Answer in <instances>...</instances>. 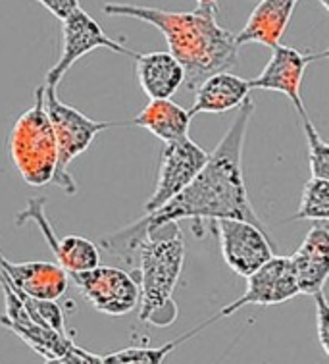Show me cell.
Returning <instances> with one entry per match:
<instances>
[{"instance_id":"6da1fadb","label":"cell","mask_w":329,"mask_h":364,"mask_svg":"<svg viewBox=\"0 0 329 364\" xmlns=\"http://www.w3.org/2000/svg\"><path fill=\"white\" fill-rule=\"evenodd\" d=\"M252 116L254 102L252 99H247L237 108V116L222 141L212 153H208V160L197 173V178L164 206L149 212L143 218L149 224H164L189 218L197 237L205 235V220H244L266 230L257 210L252 208L243 176L244 139Z\"/></svg>"},{"instance_id":"7a4b0ae2","label":"cell","mask_w":329,"mask_h":364,"mask_svg":"<svg viewBox=\"0 0 329 364\" xmlns=\"http://www.w3.org/2000/svg\"><path fill=\"white\" fill-rule=\"evenodd\" d=\"M100 247L133 266L139 287V320L168 328L178 320L176 285L185 264V239L179 222L149 224L145 218L106 235Z\"/></svg>"},{"instance_id":"3957f363","label":"cell","mask_w":329,"mask_h":364,"mask_svg":"<svg viewBox=\"0 0 329 364\" xmlns=\"http://www.w3.org/2000/svg\"><path fill=\"white\" fill-rule=\"evenodd\" d=\"M102 12L106 16L133 18L156 27L166 37L171 56L183 68V85L189 91H195L198 83L212 73L230 72L237 64L239 45L235 35L217 23L214 12H171L122 2L104 4Z\"/></svg>"},{"instance_id":"277c9868","label":"cell","mask_w":329,"mask_h":364,"mask_svg":"<svg viewBox=\"0 0 329 364\" xmlns=\"http://www.w3.org/2000/svg\"><path fill=\"white\" fill-rule=\"evenodd\" d=\"M8 151L16 170L29 187H45L54 179L58 149L45 110V85L35 89V105L14 122Z\"/></svg>"},{"instance_id":"5b68a950","label":"cell","mask_w":329,"mask_h":364,"mask_svg":"<svg viewBox=\"0 0 329 364\" xmlns=\"http://www.w3.org/2000/svg\"><path fill=\"white\" fill-rule=\"evenodd\" d=\"M45 110L53 124L56 149H58V166L54 173V183L66 193L75 195L77 183L70 172L68 166L80 154H83L91 146L92 139L104 129L122 126L118 122H97L80 112L77 108L66 105L58 99L54 87H45Z\"/></svg>"},{"instance_id":"8992f818","label":"cell","mask_w":329,"mask_h":364,"mask_svg":"<svg viewBox=\"0 0 329 364\" xmlns=\"http://www.w3.org/2000/svg\"><path fill=\"white\" fill-rule=\"evenodd\" d=\"M97 48H108V50L125 54L131 58L139 54L129 47H124L118 41H114L112 37H108L104 29L99 26V21L80 6L77 10H73L66 20H62V54L58 62L46 72L45 87L58 89L60 81L64 80V75L72 70L73 64Z\"/></svg>"},{"instance_id":"52a82bcc","label":"cell","mask_w":329,"mask_h":364,"mask_svg":"<svg viewBox=\"0 0 329 364\" xmlns=\"http://www.w3.org/2000/svg\"><path fill=\"white\" fill-rule=\"evenodd\" d=\"M95 311L108 316H125L139 305L137 282L129 272L114 266H95L91 270L68 274Z\"/></svg>"},{"instance_id":"ba28073f","label":"cell","mask_w":329,"mask_h":364,"mask_svg":"<svg viewBox=\"0 0 329 364\" xmlns=\"http://www.w3.org/2000/svg\"><path fill=\"white\" fill-rule=\"evenodd\" d=\"M329 56V50L322 53H303L295 47H287L277 43L271 47L270 62L264 66L258 77L249 80L250 89H262V91H277L284 93L293 102L295 110L301 118H306V106L303 100V80L306 68Z\"/></svg>"},{"instance_id":"9c48e42d","label":"cell","mask_w":329,"mask_h":364,"mask_svg":"<svg viewBox=\"0 0 329 364\" xmlns=\"http://www.w3.org/2000/svg\"><path fill=\"white\" fill-rule=\"evenodd\" d=\"M220 237V251L231 270L247 278L249 274L274 257L268 230L244 222L224 218L212 222Z\"/></svg>"},{"instance_id":"30bf717a","label":"cell","mask_w":329,"mask_h":364,"mask_svg":"<svg viewBox=\"0 0 329 364\" xmlns=\"http://www.w3.org/2000/svg\"><path fill=\"white\" fill-rule=\"evenodd\" d=\"M296 295H298V285H296L291 259L274 255L270 260H266L260 268L247 276V289L243 295L224 306L216 316H212V322L231 316L233 312L241 311L247 305H281Z\"/></svg>"},{"instance_id":"8fae6325","label":"cell","mask_w":329,"mask_h":364,"mask_svg":"<svg viewBox=\"0 0 329 364\" xmlns=\"http://www.w3.org/2000/svg\"><path fill=\"white\" fill-rule=\"evenodd\" d=\"M206 160H208V153L191 137L164 145L156 187L151 199L145 203V214L158 210L160 206H164L168 200L183 191L185 187L197 178V173L203 170Z\"/></svg>"},{"instance_id":"7c38bea8","label":"cell","mask_w":329,"mask_h":364,"mask_svg":"<svg viewBox=\"0 0 329 364\" xmlns=\"http://www.w3.org/2000/svg\"><path fill=\"white\" fill-rule=\"evenodd\" d=\"M27 222H35L41 230V235L50 247L56 264L66 272V274H75V272L91 270L100 264V251L89 239L81 235H66V237H56L50 220L45 212V199H29L23 210L16 214V225H26Z\"/></svg>"},{"instance_id":"4fadbf2b","label":"cell","mask_w":329,"mask_h":364,"mask_svg":"<svg viewBox=\"0 0 329 364\" xmlns=\"http://www.w3.org/2000/svg\"><path fill=\"white\" fill-rule=\"evenodd\" d=\"M0 289L4 293V314L0 316L2 328H6L14 336H18L23 343L29 345L45 360L60 357L72 347L73 339L70 336H62L58 331L37 324L33 318L27 314L26 306L21 305V301L14 293L6 278L2 276V272H0Z\"/></svg>"},{"instance_id":"5bb4252c","label":"cell","mask_w":329,"mask_h":364,"mask_svg":"<svg viewBox=\"0 0 329 364\" xmlns=\"http://www.w3.org/2000/svg\"><path fill=\"white\" fill-rule=\"evenodd\" d=\"M295 272L298 295L322 293L329 276V225L328 222H314L312 230L289 257Z\"/></svg>"},{"instance_id":"9a60e30c","label":"cell","mask_w":329,"mask_h":364,"mask_svg":"<svg viewBox=\"0 0 329 364\" xmlns=\"http://www.w3.org/2000/svg\"><path fill=\"white\" fill-rule=\"evenodd\" d=\"M0 272L29 297L58 301L68 289V274L56 262H10L0 252Z\"/></svg>"},{"instance_id":"2e32d148","label":"cell","mask_w":329,"mask_h":364,"mask_svg":"<svg viewBox=\"0 0 329 364\" xmlns=\"http://www.w3.org/2000/svg\"><path fill=\"white\" fill-rule=\"evenodd\" d=\"M301 0H260L257 8L252 10L244 27L235 35L239 47L249 43H260L266 47L277 45L289 27L295 6ZM328 10V0H318Z\"/></svg>"},{"instance_id":"e0dca14e","label":"cell","mask_w":329,"mask_h":364,"mask_svg":"<svg viewBox=\"0 0 329 364\" xmlns=\"http://www.w3.org/2000/svg\"><path fill=\"white\" fill-rule=\"evenodd\" d=\"M250 91L252 89L249 80H243L235 73H212L195 89V102L189 110V116L195 118L198 114L230 112L249 99Z\"/></svg>"},{"instance_id":"ac0fdd59","label":"cell","mask_w":329,"mask_h":364,"mask_svg":"<svg viewBox=\"0 0 329 364\" xmlns=\"http://www.w3.org/2000/svg\"><path fill=\"white\" fill-rule=\"evenodd\" d=\"M135 73L143 93L151 100L171 99L185 80L181 64L170 53L162 50L137 54Z\"/></svg>"},{"instance_id":"d6986e66","label":"cell","mask_w":329,"mask_h":364,"mask_svg":"<svg viewBox=\"0 0 329 364\" xmlns=\"http://www.w3.org/2000/svg\"><path fill=\"white\" fill-rule=\"evenodd\" d=\"M191 119L189 110H185L178 102H173L171 99H156L151 100L133 118L131 124L145 127L146 132H151L156 139L168 145V143H176V141L189 137Z\"/></svg>"},{"instance_id":"ffe728a7","label":"cell","mask_w":329,"mask_h":364,"mask_svg":"<svg viewBox=\"0 0 329 364\" xmlns=\"http://www.w3.org/2000/svg\"><path fill=\"white\" fill-rule=\"evenodd\" d=\"M205 328L206 324L203 322L195 330L187 331L183 336H179L178 339L160 345V347H127V349H122V351L108 353V355L102 357V364H164L166 357L173 349H178L179 345L185 343L193 336H197L198 331H203Z\"/></svg>"},{"instance_id":"44dd1931","label":"cell","mask_w":329,"mask_h":364,"mask_svg":"<svg viewBox=\"0 0 329 364\" xmlns=\"http://www.w3.org/2000/svg\"><path fill=\"white\" fill-rule=\"evenodd\" d=\"M293 220H312V222H328L329 220V179L310 178L304 183L301 208Z\"/></svg>"},{"instance_id":"7402d4cb","label":"cell","mask_w":329,"mask_h":364,"mask_svg":"<svg viewBox=\"0 0 329 364\" xmlns=\"http://www.w3.org/2000/svg\"><path fill=\"white\" fill-rule=\"evenodd\" d=\"M304 135H306V145H308V160L312 178L329 179V145L325 143L318 127L312 124V119L306 116L303 118Z\"/></svg>"},{"instance_id":"603a6c76","label":"cell","mask_w":329,"mask_h":364,"mask_svg":"<svg viewBox=\"0 0 329 364\" xmlns=\"http://www.w3.org/2000/svg\"><path fill=\"white\" fill-rule=\"evenodd\" d=\"M314 305H316L318 341L322 345L323 355H329V305L323 291L314 295Z\"/></svg>"},{"instance_id":"cb8c5ba5","label":"cell","mask_w":329,"mask_h":364,"mask_svg":"<svg viewBox=\"0 0 329 364\" xmlns=\"http://www.w3.org/2000/svg\"><path fill=\"white\" fill-rule=\"evenodd\" d=\"M45 364H102V357L92 355L91 351H85L83 347L73 343L64 355L56 358H48Z\"/></svg>"},{"instance_id":"d4e9b609","label":"cell","mask_w":329,"mask_h":364,"mask_svg":"<svg viewBox=\"0 0 329 364\" xmlns=\"http://www.w3.org/2000/svg\"><path fill=\"white\" fill-rule=\"evenodd\" d=\"M41 6H45L48 12L56 16L60 21L66 20L68 16L80 8V0H37Z\"/></svg>"},{"instance_id":"484cf974","label":"cell","mask_w":329,"mask_h":364,"mask_svg":"<svg viewBox=\"0 0 329 364\" xmlns=\"http://www.w3.org/2000/svg\"><path fill=\"white\" fill-rule=\"evenodd\" d=\"M195 2H197V10L217 14V0H195Z\"/></svg>"}]
</instances>
